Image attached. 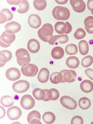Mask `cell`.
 Masks as SVG:
<instances>
[{
    "instance_id": "obj_1",
    "label": "cell",
    "mask_w": 93,
    "mask_h": 124,
    "mask_svg": "<svg viewBox=\"0 0 93 124\" xmlns=\"http://www.w3.org/2000/svg\"><path fill=\"white\" fill-rule=\"evenodd\" d=\"M53 28L51 24L47 23L44 24L38 30V36L41 40L45 42H48L53 36Z\"/></svg>"
},
{
    "instance_id": "obj_2",
    "label": "cell",
    "mask_w": 93,
    "mask_h": 124,
    "mask_svg": "<svg viewBox=\"0 0 93 124\" xmlns=\"http://www.w3.org/2000/svg\"><path fill=\"white\" fill-rule=\"evenodd\" d=\"M53 17L58 20H67L70 16V11L67 8L61 6L55 7L52 11Z\"/></svg>"
},
{
    "instance_id": "obj_3",
    "label": "cell",
    "mask_w": 93,
    "mask_h": 124,
    "mask_svg": "<svg viewBox=\"0 0 93 124\" xmlns=\"http://www.w3.org/2000/svg\"><path fill=\"white\" fill-rule=\"evenodd\" d=\"M15 55L17 62L20 66H26L30 62L31 58L29 52L26 49L21 48L16 51Z\"/></svg>"
},
{
    "instance_id": "obj_4",
    "label": "cell",
    "mask_w": 93,
    "mask_h": 124,
    "mask_svg": "<svg viewBox=\"0 0 93 124\" xmlns=\"http://www.w3.org/2000/svg\"><path fill=\"white\" fill-rule=\"evenodd\" d=\"M56 32L60 34H68L71 32L72 29V25L68 22L64 23L62 22H58L54 26Z\"/></svg>"
},
{
    "instance_id": "obj_5",
    "label": "cell",
    "mask_w": 93,
    "mask_h": 124,
    "mask_svg": "<svg viewBox=\"0 0 93 124\" xmlns=\"http://www.w3.org/2000/svg\"><path fill=\"white\" fill-rule=\"evenodd\" d=\"M15 38L14 34H9L4 31L0 37V46L3 48L8 47L14 41Z\"/></svg>"
},
{
    "instance_id": "obj_6",
    "label": "cell",
    "mask_w": 93,
    "mask_h": 124,
    "mask_svg": "<svg viewBox=\"0 0 93 124\" xmlns=\"http://www.w3.org/2000/svg\"><path fill=\"white\" fill-rule=\"evenodd\" d=\"M29 83L27 81L20 80L13 84L12 87L15 92L18 93H23L27 92L29 87Z\"/></svg>"
},
{
    "instance_id": "obj_7",
    "label": "cell",
    "mask_w": 93,
    "mask_h": 124,
    "mask_svg": "<svg viewBox=\"0 0 93 124\" xmlns=\"http://www.w3.org/2000/svg\"><path fill=\"white\" fill-rule=\"evenodd\" d=\"M20 104L23 108L28 110L33 108L35 105V101L31 95H26L22 97Z\"/></svg>"
},
{
    "instance_id": "obj_8",
    "label": "cell",
    "mask_w": 93,
    "mask_h": 124,
    "mask_svg": "<svg viewBox=\"0 0 93 124\" xmlns=\"http://www.w3.org/2000/svg\"><path fill=\"white\" fill-rule=\"evenodd\" d=\"M60 72L62 75V83H72L76 80L77 74L75 71L72 70H64Z\"/></svg>"
},
{
    "instance_id": "obj_9",
    "label": "cell",
    "mask_w": 93,
    "mask_h": 124,
    "mask_svg": "<svg viewBox=\"0 0 93 124\" xmlns=\"http://www.w3.org/2000/svg\"><path fill=\"white\" fill-rule=\"evenodd\" d=\"M21 70L22 74L25 76L33 77L38 73V68L35 65L29 63L26 66L22 67Z\"/></svg>"
},
{
    "instance_id": "obj_10",
    "label": "cell",
    "mask_w": 93,
    "mask_h": 124,
    "mask_svg": "<svg viewBox=\"0 0 93 124\" xmlns=\"http://www.w3.org/2000/svg\"><path fill=\"white\" fill-rule=\"evenodd\" d=\"M60 103L62 106L67 109L73 110L76 109L77 106L76 101L70 96H62L60 99Z\"/></svg>"
},
{
    "instance_id": "obj_11",
    "label": "cell",
    "mask_w": 93,
    "mask_h": 124,
    "mask_svg": "<svg viewBox=\"0 0 93 124\" xmlns=\"http://www.w3.org/2000/svg\"><path fill=\"white\" fill-rule=\"evenodd\" d=\"M22 111L20 108L16 106L9 108L7 111V117L12 120H17L21 116Z\"/></svg>"
},
{
    "instance_id": "obj_12",
    "label": "cell",
    "mask_w": 93,
    "mask_h": 124,
    "mask_svg": "<svg viewBox=\"0 0 93 124\" xmlns=\"http://www.w3.org/2000/svg\"><path fill=\"white\" fill-rule=\"evenodd\" d=\"M67 35L62 34L53 36L49 39L48 43L51 45H57L59 43L64 44L66 43L69 40Z\"/></svg>"
},
{
    "instance_id": "obj_13",
    "label": "cell",
    "mask_w": 93,
    "mask_h": 124,
    "mask_svg": "<svg viewBox=\"0 0 93 124\" xmlns=\"http://www.w3.org/2000/svg\"><path fill=\"white\" fill-rule=\"evenodd\" d=\"M48 89H42L39 88L35 89L33 91V95L36 99L44 101H49L47 96Z\"/></svg>"
},
{
    "instance_id": "obj_14",
    "label": "cell",
    "mask_w": 93,
    "mask_h": 124,
    "mask_svg": "<svg viewBox=\"0 0 93 124\" xmlns=\"http://www.w3.org/2000/svg\"><path fill=\"white\" fill-rule=\"evenodd\" d=\"M7 78L11 81H15L20 78L21 74L20 71L16 68H11L7 70L5 73Z\"/></svg>"
},
{
    "instance_id": "obj_15",
    "label": "cell",
    "mask_w": 93,
    "mask_h": 124,
    "mask_svg": "<svg viewBox=\"0 0 93 124\" xmlns=\"http://www.w3.org/2000/svg\"><path fill=\"white\" fill-rule=\"evenodd\" d=\"M70 3L73 10L76 12L82 13L86 9V4L82 0H70Z\"/></svg>"
},
{
    "instance_id": "obj_16",
    "label": "cell",
    "mask_w": 93,
    "mask_h": 124,
    "mask_svg": "<svg viewBox=\"0 0 93 124\" xmlns=\"http://www.w3.org/2000/svg\"><path fill=\"white\" fill-rule=\"evenodd\" d=\"M6 31L10 34H14L18 32L21 30L20 24L17 22L12 21L6 24L4 26Z\"/></svg>"
},
{
    "instance_id": "obj_17",
    "label": "cell",
    "mask_w": 93,
    "mask_h": 124,
    "mask_svg": "<svg viewBox=\"0 0 93 124\" xmlns=\"http://www.w3.org/2000/svg\"><path fill=\"white\" fill-rule=\"evenodd\" d=\"M40 119L41 115L39 112L36 110L30 112L27 117V121L29 124H42Z\"/></svg>"
},
{
    "instance_id": "obj_18",
    "label": "cell",
    "mask_w": 93,
    "mask_h": 124,
    "mask_svg": "<svg viewBox=\"0 0 93 124\" xmlns=\"http://www.w3.org/2000/svg\"><path fill=\"white\" fill-rule=\"evenodd\" d=\"M28 23L32 28L36 29L40 27L42 22L41 18L38 15L32 14L28 17Z\"/></svg>"
},
{
    "instance_id": "obj_19",
    "label": "cell",
    "mask_w": 93,
    "mask_h": 124,
    "mask_svg": "<svg viewBox=\"0 0 93 124\" xmlns=\"http://www.w3.org/2000/svg\"><path fill=\"white\" fill-rule=\"evenodd\" d=\"M13 14L9 9L6 8L3 9L0 13V23H4L11 21L13 19Z\"/></svg>"
},
{
    "instance_id": "obj_20",
    "label": "cell",
    "mask_w": 93,
    "mask_h": 124,
    "mask_svg": "<svg viewBox=\"0 0 93 124\" xmlns=\"http://www.w3.org/2000/svg\"><path fill=\"white\" fill-rule=\"evenodd\" d=\"M12 57V53L8 50H2L0 52V67L4 66Z\"/></svg>"
},
{
    "instance_id": "obj_21",
    "label": "cell",
    "mask_w": 93,
    "mask_h": 124,
    "mask_svg": "<svg viewBox=\"0 0 93 124\" xmlns=\"http://www.w3.org/2000/svg\"><path fill=\"white\" fill-rule=\"evenodd\" d=\"M27 47L29 52L32 53H36L38 52L40 49V44L36 39H31L28 42Z\"/></svg>"
},
{
    "instance_id": "obj_22",
    "label": "cell",
    "mask_w": 93,
    "mask_h": 124,
    "mask_svg": "<svg viewBox=\"0 0 93 124\" xmlns=\"http://www.w3.org/2000/svg\"><path fill=\"white\" fill-rule=\"evenodd\" d=\"M50 72L46 68H43L40 70L38 75V79L39 82L45 83L49 80Z\"/></svg>"
},
{
    "instance_id": "obj_23",
    "label": "cell",
    "mask_w": 93,
    "mask_h": 124,
    "mask_svg": "<svg viewBox=\"0 0 93 124\" xmlns=\"http://www.w3.org/2000/svg\"><path fill=\"white\" fill-rule=\"evenodd\" d=\"M80 61L78 58L74 56L69 57L66 61L67 66L70 69H76L78 67Z\"/></svg>"
},
{
    "instance_id": "obj_24",
    "label": "cell",
    "mask_w": 93,
    "mask_h": 124,
    "mask_svg": "<svg viewBox=\"0 0 93 124\" xmlns=\"http://www.w3.org/2000/svg\"><path fill=\"white\" fill-rule=\"evenodd\" d=\"M80 88L81 90L84 93H90L93 90V83L89 80H85L81 83Z\"/></svg>"
},
{
    "instance_id": "obj_25",
    "label": "cell",
    "mask_w": 93,
    "mask_h": 124,
    "mask_svg": "<svg viewBox=\"0 0 93 124\" xmlns=\"http://www.w3.org/2000/svg\"><path fill=\"white\" fill-rule=\"evenodd\" d=\"M64 51L63 48L59 46L55 47L51 51L52 57L56 60H59L64 56Z\"/></svg>"
},
{
    "instance_id": "obj_26",
    "label": "cell",
    "mask_w": 93,
    "mask_h": 124,
    "mask_svg": "<svg viewBox=\"0 0 93 124\" xmlns=\"http://www.w3.org/2000/svg\"><path fill=\"white\" fill-rule=\"evenodd\" d=\"M85 29L88 33L93 34V17L88 16L84 21Z\"/></svg>"
},
{
    "instance_id": "obj_27",
    "label": "cell",
    "mask_w": 93,
    "mask_h": 124,
    "mask_svg": "<svg viewBox=\"0 0 93 124\" xmlns=\"http://www.w3.org/2000/svg\"><path fill=\"white\" fill-rule=\"evenodd\" d=\"M79 48L80 53L82 55H86L89 52V46L86 40H82L79 41Z\"/></svg>"
},
{
    "instance_id": "obj_28",
    "label": "cell",
    "mask_w": 93,
    "mask_h": 124,
    "mask_svg": "<svg viewBox=\"0 0 93 124\" xmlns=\"http://www.w3.org/2000/svg\"><path fill=\"white\" fill-rule=\"evenodd\" d=\"M43 119L47 124H52L54 122L56 119L54 114L51 112H46L42 116Z\"/></svg>"
},
{
    "instance_id": "obj_29",
    "label": "cell",
    "mask_w": 93,
    "mask_h": 124,
    "mask_svg": "<svg viewBox=\"0 0 93 124\" xmlns=\"http://www.w3.org/2000/svg\"><path fill=\"white\" fill-rule=\"evenodd\" d=\"M79 105L82 109H87L91 106V101L87 97H82L79 101Z\"/></svg>"
},
{
    "instance_id": "obj_30",
    "label": "cell",
    "mask_w": 93,
    "mask_h": 124,
    "mask_svg": "<svg viewBox=\"0 0 93 124\" xmlns=\"http://www.w3.org/2000/svg\"><path fill=\"white\" fill-rule=\"evenodd\" d=\"M62 75L61 72H53L50 76V81L51 83L54 84L62 83Z\"/></svg>"
},
{
    "instance_id": "obj_31",
    "label": "cell",
    "mask_w": 93,
    "mask_h": 124,
    "mask_svg": "<svg viewBox=\"0 0 93 124\" xmlns=\"http://www.w3.org/2000/svg\"><path fill=\"white\" fill-rule=\"evenodd\" d=\"M29 8V4L28 1L26 0H22L20 4L19 5L17 11L20 14H24L28 11Z\"/></svg>"
},
{
    "instance_id": "obj_32",
    "label": "cell",
    "mask_w": 93,
    "mask_h": 124,
    "mask_svg": "<svg viewBox=\"0 0 93 124\" xmlns=\"http://www.w3.org/2000/svg\"><path fill=\"white\" fill-rule=\"evenodd\" d=\"M59 96V93L56 89L52 88L48 90L47 96L50 101L57 100L58 99Z\"/></svg>"
},
{
    "instance_id": "obj_33",
    "label": "cell",
    "mask_w": 93,
    "mask_h": 124,
    "mask_svg": "<svg viewBox=\"0 0 93 124\" xmlns=\"http://www.w3.org/2000/svg\"><path fill=\"white\" fill-rule=\"evenodd\" d=\"M0 103L3 106L6 107H10L14 104L12 98L9 95H5L2 97L1 99Z\"/></svg>"
},
{
    "instance_id": "obj_34",
    "label": "cell",
    "mask_w": 93,
    "mask_h": 124,
    "mask_svg": "<svg viewBox=\"0 0 93 124\" xmlns=\"http://www.w3.org/2000/svg\"><path fill=\"white\" fill-rule=\"evenodd\" d=\"M65 51L67 54L69 55H73L77 53L78 49L76 45L71 44L66 46L65 48Z\"/></svg>"
},
{
    "instance_id": "obj_35",
    "label": "cell",
    "mask_w": 93,
    "mask_h": 124,
    "mask_svg": "<svg viewBox=\"0 0 93 124\" xmlns=\"http://www.w3.org/2000/svg\"><path fill=\"white\" fill-rule=\"evenodd\" d=\"M35 8L39 11L43 10L47 6V2L45 0H35L33 2Z\"/></svg>"
},
{
    "instance_id": "obj_36",
    "label": "cell",
    "mask_w": 93,
    "mask_h": 124,
    "mask_svg": "<svg viewBox=\"0 0 93 124\" xmlns=\"http://www.w3.org/2000/svg\"><path fill=\"white\" fill-rule=\"evenodd\" d=\"M93 58L92 56L88 55L85 57L82 60L81 65L84 68H88L93 64Z\"/></svg>"
},
{
    "instance_id": "obj_37",
    "label": "cell",
    "mask_w": 93,
    "mask_h": 124,
    "mask_svg": "<svg viewBox=\"0 0 93 124\" xmlns=\"http://www.w3.org/2000/svg\"><path fill=\"white\" fill-rule=\"evenodd\" d=\"M86 32L83 28H79L77 30L74 34V37L77 39H83L86 36Z\"/></svg>"
},
{
    "instance_id": "obj_38",
    "label": "cell",
    "mask_w": 93,
    "mask_h": 124,
    "mask_svg": "<svg viewBox=\"0 0 93 124\" xmlns=\"http://www.w3.org/2000/svg\"><path fill=\"white\" fill-rule=\"evenodd\" d=\"M84 121L83 118L80 116H76L73 117L71 120L72 124H83Z\"/></svg>"
},
{
    "instance_id": "obj_39",
    "label": "cell",
    "mask_w": 93,
    "mask_h": 124,
    "mask_svg": "<svg viewBox=\"0 0 93 124\" xmlns=\"http://www.w3.org/2000/svg\"><path fill=\"white\" fill-rule=\"evenodd\" d=\"M85 73L87 77L93 81V70L91 69H87L85 71Z\"/></svg>"
},
{
    "instance_id": "obj_40",
    "label": "cell",
    "mask_w": 93,
    "mask_h": 124,
    "mask_svg": "<svg viewBox=\"0 0 93 124\" xmlns=\"http://www.w3.org/2000/svg\"><path fill=\"white\" fill-rule=\"evenodd\" d=\"M7 1L11 5H17L20 4L21 0H7Z\"/></svg>"
},
{
    "instance_id": "obj_41",
    "label": "cell",
    "mask_w": 93,
    "mask_h": 124,
    "mask_svg": "<svg viewBox=\"0 0 93 124\" xmlns=\"http://www.w3.org/2000/svg\"><path fill=\"white\" fill-rule=\"evenodd\" d=\"M87 7L88 9L91 11L93 8V0H89L87 1Z\"/></svg>"
},
{
    "instance_id": "obj_42",
    "label": "cell",
    "mask_w": 93,
    "mask_h": 124,
    "mask_svg": "<svg viewBox=\"0 0 93 124\" xmlns=\"http://www.w3.org/2000/svg\"><path fill=\"white\" fill-rule=\"evenodd\" d=\"M55 1L59 4H66L68 1V0H55Z\"/></svg>"
},
{
    "instance_id": "obj_43",
    "label": "cell",
    "mask_w": 93,
    "mask_h": 124,
    "mask_svg": "<svg viewBox=\"0 0 93 124\" xmlns=\"http://www.w3.org/2000/svg\"><path fill=\"white\" fill-rule=\"evenodd\" d=\"M91 12L92 14L93 15V8L91 9Z\"/></svg>"
}]
</instances>
